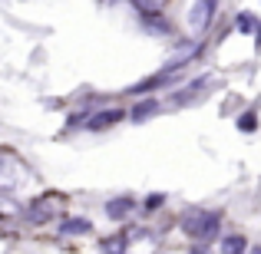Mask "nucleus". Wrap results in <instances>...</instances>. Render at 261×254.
Here are the masks:
<instances>
[{
    "label": "nucleus",
    "instance_id": "1",
    "mask_svg": "<svg viewBox=\"0 0 261 254\" xmlns=\"http://www.w3.org/2000/svg\"><path fill=\"white\" fill-rule=\"evenodd\" d=\"M182 231L189 238H195V241H212V238L218 235V228H222V211H212V208H189L182 215Z\"/></svg>",
    "mask_w": 261,
    "mask_h": 254
},
{
    "label": "nucleus",
    "instance_id": "2",
    "mask_svg": "<svg viewBox=\"0 0 261 254\" xmlns=\"http://www.w3.org/2000/svg\"><path fill=\"white\" fill-rule=\"evenodd\" d=\"M60 205H63V198H60V195H43V198H37V202L23 211V218L30 224H46L50 218H57Z\"/></svg>",
    "mask_w": 261,
    "mask_h": 254
},
{
    "label": "nucleus",
    "instance_id": "3",
    "mask_svg": "<svg viewBox=\"0 0 261 254\" xmlns=\"http://www.w3.org/2000/svg\"><path fill=\"white\" fill-rule=\"evenodd\" d=\"M215 10H218V7L212 4V0H198V4H192V7H189V30L195 33V37H198V33H205V30L212 26Z\"/></svg>",
    "mask_w": 261,
    "mask_h": 254
},
{
    "label": "nucleus",
    "instance_id": "4",
    "mask_svg": "<svg viewBox=\"0 0 261 254\" xmlns=\"http://www.w3.org/2000/svg\"><path fill=\"white\" fill-rule=\"evenodd\" d=\"M122 119H126V112H122L119 106H113V109H99V112L86 116V129H89V132H106V129L119 126Z\"/></svg>",
    "mask_w": 261,
    "mask_h": 254
},
{
    "label": "nucleus",
    "instance_id": "5",
    "mask_svg": "<svg viewBox=\"0 0 261 254\" xmlns=\"http://www.w3.org/2000/svg\"><path fill=\"white\" fill-rule=\"evenodd\" d=\"M198 53H202V43H198V40H189V43H182V46H178V50L172 53V57H169L166 73H178L185 63H192V60H195Z\"/></svg>",
    "mask_w": 261,
    "mask_h": 254
},
{
    "label": "nucleus",
    "instance_id": "6",
    "mask_svg": "<svg viewBox=\"0 0 261 254\" xmlns=\"http://www.w3.org/2000/svg\"><path fill=\"white\" fill-rule=\"evenodd\" d=\"M136 211V198L133 195H116L106 202V218L109 221H122V218H129Z\"/></svg>",
    "mask_w": 261,
    "mask_h": 254
},
{
    "label": "nucleus",
    "instance_id": "7",
    "mask_svg": "<svg viewBox=\"0 0 261 254\" xmlns=\"http://www.w3.org/2000/svg\"><path fill=\"white\" fill-rule=\"evenodd\" d=\"M205 89H208V76H198V79H192L185 89H178V93L172 96V102L175 106H185V102H192L198 93H205Z\"/></svg>",
    "mask_w": 261,
    "mask_h": 254
},
{
    "label": "nucleus",
    "instance_id": "8",
    "mask_svg": "<svg viewBox=\"0 0 261 254\" xmlns=\"http://www.w3.org/2000/svg\"><path fill=\"white\" fill-rule=\"evenodd\" d=\"M159 109H162L159 99H142V102H136V106H133V112H129V116H133V122H146V119H152Z\"/></svg>",
    "mask_w": 261,
    "mask_h": 254
},
{
    "label": "nucleus",
    "instance_id": "9",
    "mask_svg": "<svg viewBox=\"0 0 261 254\" xmlns=\"http://www.w3.org/2000/svg\"><path fill=\"white\" fill-rule=\"evenodd\" d=\"M218 254H248V241L242 235H225L218 244Z\"/></svg>",
    "mask_w": 261,
    "mask_h": 254
},
{
    "label": "nucleus",
    "instance_id": "10",
    "mask_svg": "<svg viewBox=\"0 0 261 254\" xmlns=\"http://www.w3.org/2000/svg\"><path fill=\"white\" fill-rule=\"evenodd\" d=\"M89 231H93V224L86 218H63L60 221V235H89Z\"/></svg>",
    "mask_w": 261,
    "mask_h": 254
},
{
    "label": "nucleus",
    "instance_id": "11",
    "mask_svg": "<svg viewBox=\"0 0 261 254\" xmlns=\"http://www.w3.org/2000/svg\"><path fill=\"white\" fill-rule=\"evenodd\" d=\"M129 248V238L126 235H113V238H102L99 241V251L102 254H126Z\"/></svg>",
    "mask_w": 261,
    "mask_h": 254
},
{
    "label": "nucleus",
    "instance_id": "12",
    "mask_svg": "<svg viewBox=\"0 0 261 254\" xmlns=\"http://www.w3.org/2000/svg\"><path fill=\"white\" fill-rule=\"evenodd\" d=\"M0 185H13V175H10V159L0 155Z\"/></svg>",
    "mask_w": 261,
    "mask_h": 254
},
{
    "label": "nucleus",
    "instance_id": "13",
    "mask_svg": "<svg viewBox=\"0 0 261 254\" xmlns=\"http://www.w3.org/2000/svg\"><path fill=\"white\" fill-rule=\"evenodd\" d=\"M255 126H258V116L255 112H245L242 119H238V129H242V132H251Z\"/></svg>",
    "mask_w": 261,
    "mask_h": 254
},
{
    "label": "nucleus",
    "instance_id": "14",
    "mask_svg": "<svg viewBox=\"0 0 261 254\" xmlns=\"http://www.w3.org/2000/svg\"><path fill=\"white\" fill-rule=\"evenodd\" d=\"M159 205H166V195H149L142 202V211H159Z\"/></svg>",
    "mask_w": 261,
    "mask_h": 254
},
{
    "label": "nucleus",
    "instance_id": "15",
    "mask_svg": "<svg viewBox=\"0 0 261 254\" xmlns=\"http://www.w3.org/2000/svg\"><path fill=\"white\" fill-rule=\"evenodd\" d=\"M17 208H20V205L13 202L10 195H4V191H0V211H17Z\"/></svg>",
    "mask_w": 261,
    "mask_h": 254
},
{
    "label": "nucleus",
    "instance_id": "16",
    "mask_svg": "<svg viewBox=\"0 0 261 254\" xmlns=\"http://www.w3.org/2000/svg\"><path fill=\"white\" fill-rule=\"evenodd\" d=\"M255 23H258V20H251L248 13H245V17H238V26H242V30H255Z\"/></svg>",
    "mask_w": 261,
    "mask_h": 254
},
{
    "label": "nucleus",
    "instance_id": "17",
    "mask_svg": "<svg viewBox=\"0 0 261 254\" xmlns=\"http://www.w3.org/2000/svg\"><path fill=\"white\" fill-rule=\"evenodd\" d=\"M192 254H212V251H208V248H205V244H202V248H195Z\"/></svg>",
    "mask_w": 261,
    "mask_h": 254
},
{
    "label": "nucleus",
    "instance_id": "18",
    "mask_svg": "<svg viewBox=\"0 0 261 254\" xmlns=\"http://www.w3.org/2000/svg\"><path fill=\"white\" fill-rule=\"evenodd\" d=\"M248 254H261V244H255V248H248Z\"/></svg>",
    "mask_w": 261,
    "mask_h": 254
}]
</instances>
